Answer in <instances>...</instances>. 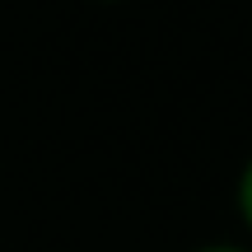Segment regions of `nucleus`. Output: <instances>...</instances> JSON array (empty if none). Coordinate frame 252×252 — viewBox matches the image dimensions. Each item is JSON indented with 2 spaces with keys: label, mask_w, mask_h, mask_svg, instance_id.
<instances>
[{
  "label": "nucleus",
  "mask_w": 252,
  "mask_h": 252,
  "mask_svg": "<svg viewBox=\"0 0 252 252\" xmlns=\"http://www.w3.org/2000/svg\"><path fill=\"white\" fill-rule=\"evenodd\" d=\"M234 210H238V224H243L248 238H252V154H248V163L234 178Z\"/></svg>",
  "instance_id": "1"
},
{
  "label": "nucleus",
  "mask_w": 252,
  "mask_h": 252,
  "mask_svg": "<svg viewBox=\"0 0 252 252\" xmlns=\"http://www.w3.org/2000/svg\"><path fill=\"white\" fill-rule=\"evenodd\" d=\"M94 5H126V0H94Z\"/></svg>",
  "instance_id": "3"
},
{
  "label": "nucleus",
  "mask_w": 252,
  "mask_h": 252,
  "mask_svg": "<svg viewBox=\"0 0 252 252\" xmlns=\"http://www.w3.org/2000/svg\"><path fill=\"white\" fill-rule=\"evenodd\" d=\"M191 252H252V243H229V238H210V243H196Z\"/></svg>",
  "instance_id": "2"
}]
</instances>
